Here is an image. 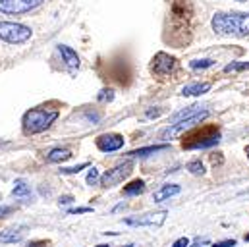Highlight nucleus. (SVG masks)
Returning a JSON list of instances; mask_svg holds the SVG:
<instances>
[{
    "mask_svg": "<svg viewBox=\"0 0 249 247\" xmlns=\"http://www.w3.org/2000/svg\"><path fill=\"white\" fill-rule=\"evenodd\" d=\"M213 29L218 35H234V37H246L249 35V14H216L213 18Z\"/></svg>",
    "mask_w": 249,
    "mask_h": 247,
    "instance_id": "nucleus-1",
    "label": "nucleus"
},
{
    "mask_svg": "<svg viewBox=\"0 0 249 247\" xmlns=\"http://www.w3.org/2000/svg\"><path fill=\"white\" fill-rule=\"evenodd\" d=\"M56 118H58V110L33 108L29 112H25V116H23V129H25V133H41L47 127H51Z\"/></svg>",
    "mask_w": 249,
    "mask_h": 247,
    "instance_id": "nucleus-2",
    "label": "nucleus"
},
{
    "mask_svg": "<svg viewBox=\"0 0 249 247\" xmlns=\"http://www.w3.org/2000/svg\"><path fill=\"white\" fill-rule=\"evenodd\" d=\"M220 141V131L216 125H207L203 129L191 131L187 137H184L182 147L191 151V149H209Z\"/></svg>",
    "mask_w": 249,
    "mask_h": 247,
    "instance_id": "nucleus-3",
    "label": "nucleus"
},
{
    "mask_svg": "<svg viewBox=\"0 0 249 247\" xmlns=\"http://www.w3.org/2000/svg\"><path fill=\"white\" fill-rule=\"evenodd\" d=\"M0 39L19 45L31 39V29L27 25L16 23V21H0Z\"/></svg>",
    "mask_w": 249,
    "mask_h": 247,
    "instance_id": "nucleus-4",
    "label": "nucleus"
},
{
    "mask_svg": "<svg viewBox=\"0 0 249 247\" xmlns=\"http://www.w3.org/2000/svg\"><path fill=\"white\" fill-rule=\"evenodd\" d=\"M209 116V112L207 110H201V112H197L195 116H189L186 120H182V122H176V124H170L166 129H162L160 131V139H164V141H168V139H172V137H176V135H180V133H184L186 129H191V127H195L197 124H201L205 118Z\"/></svg>",
    "mask_w": 249,
    "mask_h": 247,
    "instance_id": "nucleus-5",
    "label": "nucleus"
},
{
    "mask_svg": "<svg viewBox=\"0 0 249 247\" xmlns=\"http://www.w3.org/2000/svg\"><path fill=\"white\" fill-rule=\"evenodd\" d=\"M131 170H133L131 160H125L122 164H118V166L107 170V172L101 176V185H103V187H112V185L120 184V182H124L125 178L131 174Z\"/></svg>",
    "mask_w": 249,
    "mask_h": 247,
    "instance_id": "nucleus-6",
    "label": "nucleus"
},
{
    "mask_svg": "<svg viewBox=\"0 0 249 247\" xmlns=\"http://www.w3.org/2000/svg\"><path fill=\"white\" fill-rule=\"evenodd\" d=\"M41 4H43V0H0V12L18 16V14H25V12L39 8Z\"/></svg>",
    "mask_w": 249,
    "mask_h": 247,
    "instance_id": "nucleus-7",
    "label": "nucleus"
},
{
    "mask_svg": "<svg viewBox=\"0 0 249 247\" xmlns=\"http://www.w3.org/2000/svg\"><path fill=\"white\" fill-rule=\"evenodd\" d=\"M151 70H153L155 75L166 77L176 70V58L166 54V53H157L155 58H153V64H151Z\"/></svg>",
    "mask_w": 249,
    "mask_h": 247,
    "instance_id": "nucleus-8",
    "label": "nucleus"
},
{
    "mask_svg": "<svg viewBox=\"0 0 249 247\" xmlns=\"http://www.w3.org/2000/svg\"><path fill=\"white\" fill-rule=\"evenodd\" d=\"M166 220V211H159V212H147L141 216H131L125 218L124 222L129 226H160Z\"/></svg>",
    "mask_w": 249,
    "mask_h": 247,
    "instance_id": "nucleus-9",
    "label": "nucleus"
},
{
    "mask_svg": "<svg viewBox=\"0 0 249 247\" xmlns=\"http://www.w3.org/2000/svg\"><path fill=\"white\" fill-rule=\"evenodd\" d=\"M97 147L103 151V153H114V151H120L124 147V137L118 135V133H107V135H101L97 139Z\"/></svg>",
    "mask_w": 249,
    "mask_h": 247,
    "instance_id": "nucleus-10",
    "label": "nucleus"
},
{
    "mask_svg": "<svg viewBox=\"0 0 249 247\" xmlns=\"http://www.w3.org/2000/svg\"><path fill=\"white\" fill-rule=\"evenodd\" d=\"M58 51H60V54H62V58L70 71H73V70L79 68V56H77V53H75L73 49H70V47H66V45H60Z\"/></svg>",
    "mask_w": 249,
    "mask_h": 247,
    "instance_id": "nucleus-11",
    "label": "nucleus"
},
{
    "mask_svg": "<svg viewBox=\"0 0 249 247\" xmlns=\"http://www.w3.org/2000/svg\"><path fill=\"white\" fill-rule=\"evenodd\" d=\"M178 193H180V185H176V184L162 185L160 189L155 191L153 199H155V203H162V201H166V199H170V197H174V195H178Z\"/></svg>",
    "mask_w": 249,
    "mask_h": 247,
    "instance_id": "nucleus-12",
    "label": "nucleus"
},
{
    "mask_svg": "<svg viewBox=\"0 0 249 247\" xmlns=\"http://www.w3.org/2000/svg\"><path fill=\"white\" fill-rule=\"evenodd\" d=\"M168 145H151V147H141V149H135L131 153H127V157H137V159H143V157H149V155H155V153H160V151H166Z\"/></svg>",
    "mask_w": 249,
    "mask_h": 247,
    "instance_id": "nucleus-13",
    "label": "nucleus"
},
{
    "mask_svg": "<svg viewBox=\"0 0 249 247\" xmlns=\"http://www.w3.org/2000/svg\"><path fill=\"white\" fill-rule=\"evenodd\" d=\"M209 89H211L209 83H191V85H186V87L182 89V95H184V97H197V95L207 93Z\"/></svg>",
    "mask_w": 249,
    "mask_h": 247,
    "instance_id": "nucleus-14",
    "label": "nucleus"
},
{
    "mask_svg": "<svg viewBox=\"0 0 249 247\" xmlns=\"http://www.w3.org/2000/svg\"><path fill=\"white\" fill-rule=\"evenodd\" d=\"M21 238H23V232L16 228H8L0 232V244H16V242H21Z\"/></svg>",
    "mask_w": 249,
    "mask_h": 247,
    "instance_id": "nucleus-15",
    "label": "nucleus"
},
{
    "mask_svg": "<svg viewBox=\"0 0 249 247\" xmlns=\"http://www.w3.org/2000/svg\"><path fill=\"white\" fill-rule=\"evenodd\" d=\"M197 112H201V106H197V105H193V106H187L186 110H182V112H176V114L170 118V124L182 122V120H186V118H189V116H195Z\"/></svg>",
    "mask_w": 249,
    "mask_h": 247,
    "instance_id": "nucleus-16",
    "label": "nucleus"
},
{
    "mask_svg": "<svg viewBox=\"0 0 249 247\" xmlns=\"http://www.w3.org/2000/svg\"><path fill=\"white\" fill-rule=\"evenodd\" d=\"M71 157V153L68 149H53L49 155H47V160L49 162H64Z\"/></svg>",
    "mask_w": 249,
    "mask_h": 247,
    "instance_id": "nucleus-17",
    "label": "nucleus"
},
{
    "mask_svg": "<svg viewBox=\"0 0 249 247\" xmlns=\"http://www.w3.org/2000/svg\"><path fill=\"white\" fill-rule=\"evenodd\" d=\"M143 191H145V182H143V180H135V182H131L129 185L124 187V195H127V197L139 195V193H143Z\"/></svg>",
    "mask_w": 249,
    "mask_h": 247,
    "instance_id": "nucleus-18",
    "label": "nucleus"
},
{
    "mask_svg": "<svg viewBox=\"0 0 249 247\" xmlns=\"http://www.w3.org/2000/svg\"><path fill=\"white\" fill-rule=\"evenodd\" d=\"M31 193V187L25 184L23 180H18L16 184H14V189H12V195L14 197H27Z\"/></svg>",
    "mask_w": 249,
    "mask_h": 247,
    "instance_id": "nucleus-19",
    "label": "nucleus"
},
{
    "mask_svg": "<svg viewBox=\"0 0 249 247\" xmlns=\"http://www.w3.org/2000/svg\"><path fill=\"white\" fill-rule=\"evenodd\" d=\"M244 70H249V62H232V64H228L224 68L226 73H230V71H244Z\"/></svg>",
    "mask_w": 249,
    "mask_h": 247,
    "instance_id": "nucleus-20",
    "label": "nucleus"
},
{
    "mask_svg": "<svg viewBox=\"0 0 249 247\" xmlns=\"http://www.w3.org/2000/svg\"><path fill=\"white\" fill-rule=\"evenodd\" d=\"M189 66H191L193 70H203V68H211V66H214V60H211V58H205V60H193V62H189Z\"/></svg>",
    "mask_w": 249,
    "mask_h": 247,
    "instance_id": "nucleus-21",
    "label": "nucleus"
},
{
    "mask_svg": "<svg viewBox=\"0 0 249 247\" xmlns=\"http://www.w3.org/2000/svg\"><path fill=\"white\" fill-rule=\"evenodd\" d=\"M187 170H189L191 174H203V172H205L201 160H193V162H189V164H187Z\"/></svg>",
    "mask_w": 249,
    "mask_h": 247,
    "instance_id": "nucleus-22",
    "label": "nucleus"
},
{
    "mask_svg": "<svg viewBox=\"0 0 249 247\" xmlns=\"http://www.w3.org/2000/svg\"><path fill=\"white\" fill-rule=\"evenodd\" d=\"M89 166V162H83V164H77V166H71V168H62L60 172L62 174H77V172H81L83 168H87Z\"/></svg>",
    "mask_w": 249,
    "mask_h": 247,
    "instance_id": "nucleus-23",
    "label": "nucleus"
},
{
    "mask_svg": "<svg viewBox=\"0 0 249 247\" xmlns=\"http://www.w3.org/2000/svg\"><path fill=\"white\" fill-rule=\"evenodd\" d=\"M112 99H114V91L112 89H103L99 93V101L101 103H107V101H112Z\"/></svg>",
    "mask_w": 249,
    "mask_h": 247,
    "instance_id": "nucleus-24",
    "label": "nucleus"
},
{
    "mask_svg": "<svg viewBox=\"0 0 249 247\" xmlns=\"http://www.w3.org/2000/svg\"><path fill=\"white\" fill-rule=\"evenodd\" d=\"M101 178H99V170L97 168H93V170H89V174H87V184L89 185H95L99 182Z\"/></svg>",
    "mask_w": 249,
    "mask_h": 247,
    "instance_id": "nucleus-25",
    "label": "nucleus"
},
{
    "mask_svg": "<svg viewBox=\"0 0 249 247\" xmlns=\"http://www.w3.org/2000/svg\"><path fill=\"white\" fill-rule=\"evenodd\" d=\"M213 247H236V240H226V242H216Z\"/></svg>",
    "mask_w": 249,
    "mask_h": 247,
    "instance_id": "nucleus-26",
    "label": "nucleus"
},
{
    "mask_svg": "<svg viewBox=\"0 0 249 247\" xmlns=\"http://www.w3.org/2000/svg\"><path fill=\"white\" fill-rule=\"evenodd\" d=\"M172 247H189V240H187V238H180V240L174 242Z\"/></svg>",
    "mask_w": 249,
    "mask_h": 247,
    "instance_id": "nucleus-27",
    "label": "nucleus"
},
{
    "mask_svg": "<svg viewBox=\"0 0 249 247\" xmlns=\"http://www.w3.org/2000/svg\"><path fill=\"white\" fill-rule=\"evenodd\" d=\"M81 212H91V209L89 207H79V209H71L70 211V214H81Z\"/></svg>",
    "mask_w": 249,
    "mask_h": 247,
    "instance_id": "nucleus-28",
    "label": "nucleus"
},
{
    "mask_svg": "<svg viewBox=\"0 0 249 247\" xmlns=\"http://www.w3.org/2000/svg\"><path fill=\"white\" fill-rule=\"evenodd\" d=\"M49 246V242L47 240H41V242H29L27 247H47Z\"/></svg>",
    "mask_w": 249,
    "mask_h": 247,
    "instance_id": "nucleus-29",
    "label": "nucleus"
},
{
    "mask_svg": "<svg viewBox=\"0 0 249 247\" xmlns=\"http://www.w3.org/2000/svg\"><path fill=\"white\" fill-rule=\"evenodd\" d=\"M12 211H14L12 207H6V205H0V218H2V216H6V214H10Z\"/></svg>",
    "mask_w": 249,
    "mask_h": 247,
    "instance_id": "nucleus-30",
    "label": "nucleus"
},
{
    "mask_svg": "<svg viewBox=\"0 0 249 247\" xmlns=\"http://www.w3.org/2000/svg\"><path fill=\"white\" fill-rule=\"evenodd\" d=\"M71 201H73V197H71V195H64V197H60V201H58V203H60V205H70Z\"/></svg>",
    "mask_w": 249,
    "mask_h": 247,
    "instance_id": "nucleus-31",
    "label": "nucleus"
},
{
    "mask_svg": "<svg viewBox=\"0 0 249 247\" xmlns=\"http://www.w3.org/2000/svg\"><path fill=\"white\" fill-rule=\"evenodd\" d=\"M147 114H149V116H159V114H160V110H149Z\"/></svg>",
    "mask_w": 249,
    "mask_h": 247,
    "instance_id": "nucleus-32",
    "label": "nucleus"
},
{
    "mask_svg": "<svg viewBox=\"0 0 249 247\" xmlns=\"http://www.w3.org/2000/svg\"><path fill=\"white\" fill-rule=\"evenodd\" d=\"M122 247H133V246H131V244H127V246H122Z\"/></svg>",
    "mask_w": 249,
    "mask_h": 247,
    "instance_id": "nucleus-33",
    "label": "nucleus"
},
{
    "mask_svg": "<svg viewBox=\"0 0 249 247\" xmlns=\"http://www.w3.org/2000/svg\"><path fill=\"white\" fill-rule=\"evenodd\" d=\"M246 242H249V234H248V236H246Z\"/></svg>",
    "mask_w": 249,
    "mask_h": 247,
    "instance_id": "nucleus-34",
    "label": "nucleus"
},
{
    "mask_svg": "<svg viewBox=\"0 0 249 247\" xmlns=\"http://www.w3.org/2000/svg\"><path fill=\"white\" fill-rule=\"evenodd\" d=\"M246 153H248V157H249V147H248V149H246Z\"/></svg>",
    "mask_w": 249,
    "mask_h": 247,
    "instance_id": "nucleus-35",
    "label": "nucleus"
},
{
    "mask_svg": "<svg viewBox=\"0 0 249 247\" xmlns=\"http://www.w3.org/2000/svg\"><path fill=\"white\" fill-rule=\"evenodd\" d=\"M238 2H246V0H238Z\"/></svg>",
    "mask_w": 249,
    "mask_h": 247,
    "instance_id": "nucleus-36",
    "label": "nucleus"
}]
</instances>
